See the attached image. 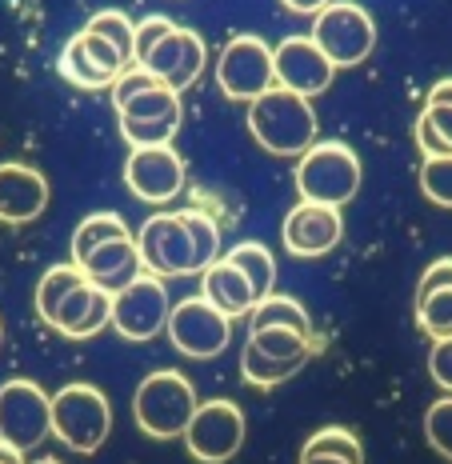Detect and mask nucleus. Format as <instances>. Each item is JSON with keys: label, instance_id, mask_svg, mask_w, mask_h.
<instances>
[{"label": "nucleus", "instance_id": "39448f33", "mask_svg": "<svg viewBox=\"0 0 452 464\" xmlns=\"http://www.w3.org/2000/svg\"><path fill=\"white\" fill-rule=\"evenodd\" d=\"M313 41L329 53L336 69H357L377 48V24L352 0H329L321 13L313 16Z\"/></svg>", "mask_w": 452, "mask_h": 464}, {"label": "nucleus", "instance_id": "a19ab883", "mask_svg": "<svg viewBox=\"0 0 452 464\" xmlns=\"http://www.w3.org/2000/svg\"><path fill=\"white\" fill-rule=\"evenodd\" d=\"M284 8H293V13H304V16H316L321 13L324 5H329V0H281Z\"/></svg>", "mask_w": 452, "mask_h": 464}, {"label": "nucleus", "instance_id": "b1692460", "mask_svg": "<svg viewBox=\"0 0 452 464\" xmlns=\"http://www.w3.org/2000/svg\"><path fill=\"white\" fill-rule=\"evenodd\" d=\"M117 237H132L129 225H124L117 212H92V217H84L72 232V260L81 265L89 253H96L101 245H109V240H117Z\"/></svg>", "mask_w": 452, "mask_h": 464}, {"label": "nucleus", "instance_id": "0eeeda50", "mask_svg": "<svg viewBox=\"0 0 452 464\" xmlns=\"http://www.w3.org/2000/svg\"><path fill=\"white\" fill-rule=\"evenodd\" d=\"M216 84L228 101L236 104H253L261 92H268L276 84V61L256 33H240L220 48L216 61Z\"/></svg>", "mask_w": 452, "mask_h": 464}, {"label": "nucleus", "instance_id": "7c9ffc66", "mask_svg": "<svg viewBox=\"0 0 452 464\" xmlns=\"http://www.w3.org/2000/svg\"><path fill=\"white\" fill-rule=\"evenodd\" d=\"M84 28H92V33L109 36V41L124 53V61L137 64V24H132L124 13H117V8H104V13L89 16V24H84Z\"/></svg>", "mask_w": 452, "mask_h": 464}, {"label": "nucleus", "instance_id": "a18cd8bd", "mask_svg": "<svg viewBox=\"0 0 452 464\" xmlns=\"http://www.w3.org/2000/svg\"><path fill=\"white\" fill-rule=\"evenodd\" d=\"M0 341H5V328H0Z\"/></svg>", "mask_w": 452, "mask_h": 464}, {"label": "nucleus", "instance_id": "393cba45", "mask_svg": "<svg viewBox=\"0 0 452 464\" xmlns=\"http://www.w3.org/2000/svg\"><path fill=\"white\" fill-rule=\"evenodd\" d=\"M301 369H304L301 361H281V356H268L256 344H245V353H240V372H245V381L253 384V389H276V384H284L288 376L301 372Z\"/></svg>", "mask_w": 452, "mask_h": 464}, {"label": "nucleus", "instance_id": "79ce46f5", "mask_svg": "<svg viewBox=\"0 0 452 464\" xmlns=\"http://www.w3.org/2000/svg\"><path fill=\"white\" fill-rule=\"evenodd\" d=\"M0 464H28L21 449H13L8 440H0Z\"/></svg>", "mask_w": 452, "mask_h": 464}, {"label": "nucleus", "instance_id": "1a4fd4ad", "mask_svg": "<svg viewBox=\"0 0 452 464\" xmlns=\"http://www.w3.org/2000/svg\"><path fill=\"white\" fill-rule=\"evenodd\" d=\"M168 288L165 276L140 273L132 285H124L120 293H112V328L124 341H152L168 328Z\"/></svg>", "mask_w": 452, "mask_h": 464}, {"label": "nucleus", "instance_id": "20e7f679", "mask_svg": "<svg viewBox=\"0 0 452 464\" xmlns=\"http://www.w3.org/2000/svg\"><path fill=\"white\" fill-rule=\"evenodd\" d=\"M112 432V404L96 384H64L53 396V437L64 440L72 452H96Z\"/></svg>", "mask_w": 452, "mask_h": 464}, {"label": "nucleus", "instance_id": "412c9836", "mask_svg": "<svg viewBox=\"0 0 452 464\" xmlns=\"http://www.w3.org/2000/svg\"><path fill=\"white\" fill-rule=\"evenodd\" d=\"M268 324H284V328H296L301 336H313V321H309V313H304V304L293 301V296H281V293L261 296L256 308L248 313V333L268 328Z\"/></svg>", "mask_w": 452, "mask_h": 464}, {"label": "nucleus", "instance_id": "72a5a7b5", "mask_svg": "<svg viewBox=\"0 0 452 464\" xmlns=\"http://www.w3.org/2000/svg\"><path fill=\"white\" fill-rule=\"evenodd\" d=\"M425 437L428 444L440 452L448 464H452V392H445L440 401L428 404L425 412Z\"/></svg>", "mask_w": 452, "mask_h": 464}, {"label": "nucleus", "instance_id": "e433bc0d", "mask_svg": "<svg viewBox=\"0 0 452 464\" xmlns=\"http://www.w3.org/2000/svg\"><path fill=\"white\" fill-rule=\"evenodd\" d=\"M172 28H177V24H172L168 16H144V21L137 24V61H144V56L165 41Z\"/></svg>", "mask_w": 452, "mask_h": 464}, {"label": "nucleus", "instance_id": "ea45409f", "mask_svg": "<svg viewBox=\"0 0 452 464\" xmlns=\"http://www.w3.org/2000/svg\"><path fill=\"white\" fill-rule=\"evenodd\" d=\"M425 104H452V76H448V81L432 84L428 96H425Z\"/></svg>", "mask_w": 452, "mask_h": 464}, {"label": "nucleus", "instance_id": "c9c22d12", "mask_svg": "<svg viewBox=\"0 0 452 464\" xmlns=\"http://www.w3.org/2000/svg\"><path fill=\"white\" fill-rule=\"evenodd\" d=\"M109 324H112V293L109 288H96V301H92L89 313H84V321L76 324L72 341H89V336H96L101 328H109Z\"/></svg>", "mask_w": 452, "mask_h": 464}, {"label": "nucleus", "instance_id": "58836bf2", "mask_svg": "<svg viewBox=\"0 0 452 464\" xmlns=\"http://www.w3.org/2000/svg\"><path fill=\"white\" fill-rule=\"evenodd\" d=\"M437 288H452V256H440L432 260V265L420 273V285H417V301L428 293H437Z\"/></svg>", "mask_w": 452, "mask_h": 464}, {"label": "nucleus", "instance_id": "9d476101", "mask_svg": "<svg viewBox=\"0 0 452 464\" xmlns=\"http://www.w3.org/2000/svg\"><path fill=\"white\" fill-rule=\"evenodd\" d=\"M188 457L200 464H225L245 449V412L233 401H200L185 429Z\"/></svg>", "mask_w": 452, "mask_h": 464}, {"label": "nucleus", "instance_id": "c85d7f7f", "mask_svg": "<svg viewBox=\"0 0 452 464\" xmlns=\"http://www.w3.org/2000/svg\"><path fill=\"white\" fill-rule=\"evenodd\" d=\"M301 457H344L352 464H364V449L357 440V432L344 429V424H332V429H321L304 440Z\"/></svg>", "mask_w": 452, "mask_h": 464}, {"label": "nucleus", "instance_id": "7ed1b4c3", "mask_svg": "<svg viewBox=\"0 0 452 464\" xmlns=\"http://www.w3.org/2000/svg\"><path fill=\"white\" fill-rule=\"evenodd\" d=\"M293 180L301 200L344 208L361 188V157L344 140H316L304 157H296Z\"/></svg>", "mask_w": 452, "mask_h": 464}, {"label": "nucleus", "instance_id": "9b49d317", "mask_svg": "<svg viewBox=\"0 0 452 464\" xmlns=\"http://www.w3.org/2000/svg\"><path fill=\"white\" fill-rule=\"evenodd\" d=\"M124 185L144 205H168L185 192L188 172L172 144H140L124 160Z\"/></svg>", "mask_w": 452, "mask_h": 464}, {"label": "nucleus", "instance_id": "f3484780", "mask_svg": "<svg viewBox=\"0 0 452 464\" xmlns=\"http://www.w3.org/2000/svg\"><path fill=\"white\" fill-rule=\"evenodd\" d=\"M81 268L89 273L92 285L109 288V293H120L124 285H132V280L144 273L137 237H117V240H109V245H101L96 253L81 260Z\"/></svg>", "mask_w": 452, "mask_h": 464}, {"label": "nucleus", "instance_id": "2eb2a0df", "mask_svg": "<svg viewBox=\"0 0 452 464\" xmlns=\"http://www.w3.org/2000/svg\"><path fill=\"white\" fill-rule=\"evenodd\" d=\"M205 61H208L205 36L192 33V28H172L165 41H160L137 64H144L149 72H157L160 81L168 84V89L185 92V89H192V84L200 81V72H205Z\"/></svg>", "mask_w": 452, "mask_h": 464}, {"label": "nucleus", "instance_id": "6e6552de", "mask_svg": "<svg viewBox=\"0 0 452 464\" xmlns=\"http://www.w3.org/2000/svg\"><path fill=\"white\" fill-rule=\"evenodd\" d=\"M48 432H53V396L24 376L0 384V440L33 452Z\"/></svg>", "mask_w": 452, "mask_h": 464}, {"label": "nucleus", "instance_id": "aec40b11", "mask_svg": "<svg viewBox=\"0 0 452 464\" xmlns=\"http://www.w3.org/2000/svg\"><path fill=\"white\" fill-rule=\"evenodd\" d=\"M84 280H89V273H84L76 260H69V265H53L48 273L41 276V285H36V296H33V304H36V316L53 328L56 321V313H61V304L69 301V293L72 288H81Z\"/></svg>", "mask_w": 452, "mask_h": 464}, {"label": "nucleus", "instance_id": "ddd939ff", "mask_svg": "<svg viewBox=\"0 0 452 464\" xmlns=\"http://www.w3.org/2000/svg\"><path fill=\"white\" fill-rule=\"evenodd\" d=\"M344 237V217L332 205H316V200H301L296 208H288L281 240L288 248V256L316 260L324 253H332Z\"/></svg>", "mask_w": 452, "mask_h": 464}, {"label": "nucleus", "instance_id": "f03ea898", "mask_svg": "<svg viewBox=\"0 0 452 464\" xmlns=\"http://www.w3.org/2000/svg\"><path fill=\"white\" fill-rule=\"evenodd\" d=\"M197 389L185 372L177 369H157L149 372L137 384V396H132V417H137V429L152 440H172L185 437L192 412H197Z\"/></svg>", "mask_w": 452, "mask_h": 464}, {"label": "nucleus", "instance_id": "f704fd0d", "mask_svg": "<svg viewBox=\"0 0 452 464\" xmlns=\"http://www.w3.org/2000/svg\"><path fill=\"white\" fill-rule=\"evenodd\" d=\"M152 84H165V81H160L157 72H149L144 64H129V69L117 76V84H112V104L120 109L124 101H132V96L144 92V89H152Z\"/></svg>", "mask_w": 452, "mask_h": 464}, {"label": "nucleus", "instance_id": "f8f14e48", "mask_svg": "<svg viewBox=\"0 0 452 464\" xmlns=\"http://www.w3.org/2000/svg\"><path fill=\"white\" fill-rule=\"evenodd\" d=\"M137 248L144 260V273L152 276H192L197 256H192V237L180 212H157L137 232Z\"/></svg>", "mask_w": 452, "mask_h": 464}, {"label": "nucleus", "instance_id": "5701e85b", "mask_svg": "<svg viewBox=\"0 0 452 464\" xmlns=\"http://www.w3.org/2000/svg\"><path fill=\"white\" fill-rule=\"evenodd\" d=\"M248 344H256L268 356H281V361H301V364H309V356L316 353V336H301L296 328H284V324L256 328V333H248Z\"/></svg>", "mask_w": 452, "mask_h": 464}, {"label": "nucleus", "instance_id": "4c0bfd02", "mask_svg": "<svg viewBox=\"0 0 452 464\" xmlns=\"http://www.w3.org/2000/svg\"><path fill=\"white\" fill-rule=\"evenodd\" d=\"M428 372H432V381H437L440 389L452 392V336H440V341H432Z\"/></svg>", "mask_w": 452, "mask_h": 464}, {"label": "nucleus", "instance_id": "37998d69", "mask_svg": "<svg viewBox=\"0 0 452 464\" xmlns=\"http://www.w3.org/2000/svg\"><path fill=\"white\" fill-rule=\"evenodd\" d=\"M301 464H352L344 457H301Z\"/></svg>", "mask_w": 452, "mask_h": 464}, {"label": "nucleus", "instance_id": "473e14b6", "mask_svg": "<svg viewBox=\"0 0 452 464\" xmlns=\"http://www.w3.org/2000/svg\"><path fill=\"white\" fill-rule=\"evenodd\" d=\"M420 192L437 208H452V157H425V164H420Z\"/></svg>", "mask_w": 452, "mask_h": 464}, {"label": "nucleus", "instance_id": "2f4dec72", "mask_svg": "<svg viewBox=\"0 0 452 464\" xmlns=\"http://www.w3.org/2000/svg\"><path fill=\"white\" fill-rule=\"evenodd\" d=\"M180 121L185 116H160V121H129L120 116V137L140 149V144H172V137L180 132Z\"/></svg>", "mask_w": 452, "mask_h": 464}, {"label": "nucleus", "instance_id": "6ab92c4d", "mask_svg": "<svg viewBox=\"0 0 452 464\" xmlns=\"http://www.w3.org/2000/svg\"><path fill=\"white\" fill-rule=\"evenodd\" d=\"M61 76H64L69 84H76V89H84V92L112 89V84H117V76H112V72L92 56L89 41H84V33H76L72 41L64 44V53H61Z\"/></svg>", "mask_w": 452, "mask_h": 464}, {"label": "nucleus", "instance_id": "423d86ee", "mask_svg": "<svg viewBox=\"0 0 452 464\" xmlns=\"http://www.w3.org/2000/svg\"><path fill=\"white\" fill-rule=\"evenodd\" d=\"M165 333H168V341L177 344L180 356H188V361H213V356H220L228 348V341H233V316L220 313L205 293L185 296V301L172 304Z\"/></svg>", "mask_w": 452, "mask_h": 464}, {"label": "nucleus", "instance_id": "4be33fe9", "mask_svg": "<svg viewBox=\"0 0 452 464\" xmlns=\"http://www.w3.org/2000/svg\"><path fill=\"white\" fill-rule=\"evenodd\" d=\"M225 256L233 260V265H236L248 280H253L256 301H261V296H268V293L276 288V260H273V253H268L261 240H240V245H233Z\"/></svg>", "mask_w": 452, "mask_h": 464}, {"label": "nucleus", "instance_id": "4468645a", "mask_svg": "<svg viewBox=\"0 0 452 464\" xmlns=\"http://www.w3.org/2000/svg\"><path fill=\"white\" fill-rule=\"evenodd\" d=\"M273 61H276V84L301 96H321L336 76V64L313 36H284L273 48Z\"/></svg>", "mask_w": 452, "mask_h": 464}, {"label": "nucleus", "instance_id": "a878e982", "mask_svg": "<svg viewBox=\"0 0 452 464\" xmlns=\"http://www.w3.org/2000/svg\"><path fill=\"white\" fill-rule=\"evenodd\" d=\"M417 149L425 157H452V104H425L420 109Z\"/></svg>", "mask_w": 452, "mask_h": 464}, {"label": "nucleus", "instance_id": "bb28decb", "mask_svg": "<svg viewBox=\"0 0 452 464\" xmlns=\"http://www.w3.org/2000/svg\"><path fill=\"white\" fill-rule=\"evenodd\" d=\"M192 237V256H197V273H205L213 260H220V220L208 208H185L180 212Z\"/></svg>", "mask_w": 452, "mask_h": 464}, {"label": "nucleus", "instance_id": "c756f323", "mask_svg": "<svg viewBox=\"0 0 452 464\" xmlns=\"http://www.w3.org/2000/svg\"><path fill=\"white\" fill-rule=\"evenodd\" d=\"M417 328L432 341L452 336V288H437V293L417 301Z\"/></svg>", "mask_w": 452, "mask_h": 464}, {"label": "nucleus", "instance_id": "dca6fc26", "mask_svg": "<svg viewBox=\"0 0 452 464\" xmlns=\"http://www.w3.org/2000/svg\"><path fill=\"white\" fill-rule=\"evenodd\" d=\"M48 208V180L41 169L21 160L0 164V225H33Z\"/></svg>", "mask_w": 452, "mask_h": 464}, {"label": "nucleus", "instance_id": "a211bd4d", "mask_svg": "<svg viewBox=\"0 0 452 464\" xmlns=\"http://www.w3.org/2000/svg\"><path fill=\"white\" fill-rule=\"evenodd\" d=\"M200 293L213 301L225 316H233V321H240V316H248L256 308V288L253 280H248L240 268L233 265L228 256L213 260V265L200 273Z\"/></svg>", "mask_w": 452, "mask_h": 464}, {"label": "nucleus", "instance_id": "c03bdc74", "mask_svg": "<svg viewBox=\"0 0 452 464\" xmlns=\"http://www.w3.org/2000/svg\"><path fill=\"white\" fill-rule=\"evenodd\" d=\"M33 464H61V460H56V457H44V460H33Z\"/></svg>", "mask_w": 452, "mask_h": 464}, {"label": "nucleus", "instance_id": "f257e3e1", "mask_svg": "<svg viewBox=\"0 0 452 464\" xmlns=\"http://www.w3.org/2000/svg\"><path fill=\"white\" fill-rule=\"evenodd\" d=\"M248 132L273 157H304L316 144V112H313V96H301L293 89L273 84L268 92H261L248 104Z\"/></svg>", "mask_w": 452, "mask_h": 464}, {"label": "nucleus", "instance_id": "cd10ccee", "mask_svg": "<svg viewBox=\"0 0 452 464\" xmlns=\"http://www.w3.org/2000/svg\"><path fill=\"white\" fill-rule=\"evenodd\" d=\"M117 116H129V121H160V116H185L180 109V92L168 89V84H152V89L137 92L132 101H124Z\"/></svg>", "mask_w": 452, "mask_h": 464}]
</instances>
